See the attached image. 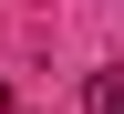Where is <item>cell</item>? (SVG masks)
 I'll return each instance as SVG.
<instances>
[{
    "label": "cell",
    "mask_w": 124,
    "mask_h": 114,
    "mask_svg": "<svg viewBox=\"0 0 124 114\" xmlns=\"http://www.w3.org/2000/svg\"><path fill=\"white\" fill-rule=\"evenodd\" d=\"M83 114H124V73H93L83 83Z\"/></svg>",
    "instance_id": "6da1fadb"
}]
</instances>
